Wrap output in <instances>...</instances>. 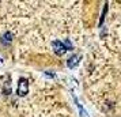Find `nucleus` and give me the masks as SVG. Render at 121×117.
I'll use <instances>...</instances> for the list:
<instances>
[{"mask_svg":"<svg viewBox=\"0 0 121 117\" xmlns=\"http://www.w3.org/2000/svg\"><path fill=\"white\" fill-rule=\"evenodd\" d=\"M17 94L19 97H25L29 94V80L25 78H21L18 82V89H17Z\"/></svg>","mask_w":121,"mask_h":117,"instance_id":"obj_1","label":"nucleus"},{"mask_svg":"<svg viewBox=\"0 0 121 117\" xmlns=\"http://www.w3.org/2000/svg\"><path fill=\"white\" fill-rule=\"evenodd\" d=\"M52 46H53L55 53H56V55H59V56H63L67 52L65 46H64V45H63V42H61V41H59V39L53 41V42H52Z\"/></svg>","mask_w":121,"mask_h":117,"instance_id":"obj_2","label":"nucleus"},{"mask_svg":"<svg viewBox=\"0 0 121 117\" xmlns=\"http://www.w3.org/2000/svg\"><path fill=\"white\" fill-rule=\"evenodd\" d=\"M80 56L79 55H72L68 60H67V67L71 68V69H73L75 67H78V64H79V61H80Z\"/></svg>","mask_w":121,"mask_h":117,"instance_id":"obj_3","label":"nucleus"},{"mask_svg":"<svg viewBox=\"0 0 121 117\" xmlns=\"http://www.w3.org/2000/svg\"><path fill=\"white\" fill-rule=\"evenodd\" d=\"M73 100H75V97H73ZM75 102H76V106H78V110H79V113H80V117H90L88 116V113L86 110H84V108H83L79 102H78L76 100H75Z\"/></svg>","mask_w":121,"mask_h":117,"instance_id":"obj_4","label":"nucleus"},{"mask_svg":"<svg viewBox=\"0 0 121 117\" xmlns=\"http://www.w3.org/2000/svg\"><path fill=\"white\" fill-rule=\"evenodd\" d=\"M11 41H12V35H11L10 31H7V33L3 35V42H4L6 45H10L11 44Z\"/></svg>","mask_w":121,"mask_h":117,"instance_id":"obj_5","label":"nucleus"},{"mask_svg":"<svg viewBox=\"0 0 121 117\" xmlns=\"http://www.w3.org/2000/svg\"><path fill=\"white\" fill-rule=\"evenodd\" d=\"M63 45L65 46V49H67V48H68V49H73V45L71 44V41H69V39H65V41L63 42Z\"/></svg>","mask_w":121,"mask_h":117,"instance_id":"obj_6","label":"nucleus"},{"mask_svg":"<svg viewBox=\"0 0 121 117\" xmlns=\"http://www.w3.org/2000/svg\"><path fill=\"white\" fill-rule=\"evenodd\" d=\"M106 11H108V3H105V8H104V14H102V17H101V21H99V26L104 23V17L105 14H106Z\"/></svg>","mask_w":121,"mask_h":117,"instance_id":"obj_7","label":"nucleus"}]
</instances>
